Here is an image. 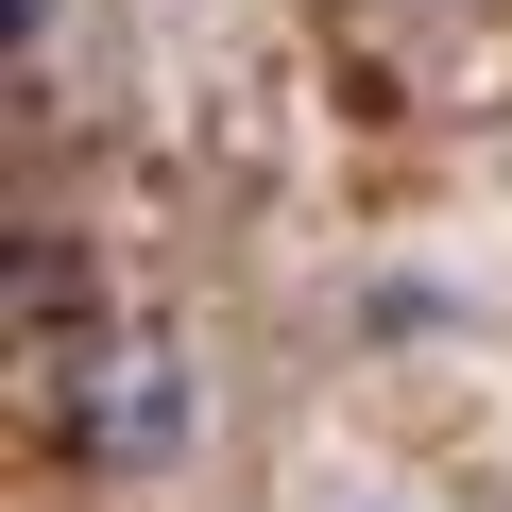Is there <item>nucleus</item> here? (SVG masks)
Segmentation results:
<instances>
[{"label": "nucleus", "mask_w": 512, "mask_h": 512, "mask_svg": "<svg viewBox=\"0 0 512 512\" xmlns=\"http://www.w3.org/2000/svg\"><path fill=\"white\" fill-rule=\"evenodd\" d=\"M69 410H86V461H103V478H171V461H188V427H205L188 342H103V359L69 376Z\"/></svg>", "instance_id": "nucleus-1"}, {"label": "nucleus", "mask_w": 512, "mask_h": 512, "mask_svg": "<svg viewBox=\"0 0 512 512\" xmlns=\"http://www.w3.org/2000/svg\"><path fill=\"white\" fill-rule=\"evenodd\" d=\"M0 35H18V52H35V35H52V0H0Z\"/></svg>", "instance_id": "nucleus-2"}]
</instances>
